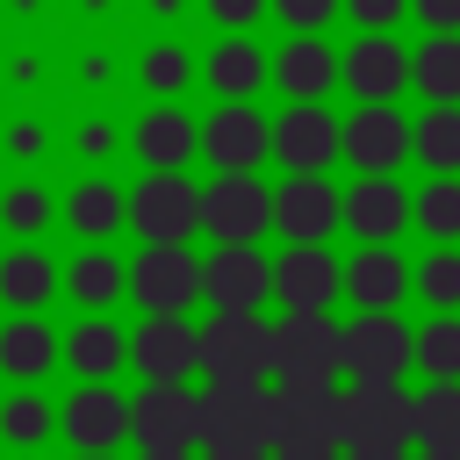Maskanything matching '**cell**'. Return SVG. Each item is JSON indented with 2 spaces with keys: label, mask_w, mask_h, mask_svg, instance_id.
I'll list each match as a JSON object with an SVG mask.
<instances>
[{
  "label": "cell",
  "mask_w": 460,
  "mask_h": 460,
  "mask_svg": "<svg viewBox=\"0 0 460 460\" xmlns=\"http://www.w3.org/2000/svg\"><path fill=\"white\" fill-rule=\"evenodd\" d=\"M58 359L79 374V381H115L129 367V331L115 316H79L65 338H58Z\"/></svg>",
  "instance_id": "cell-23"
},
{
  "label": "cell",
  "mask_w": 460,
  "mask_h": 460,
  "mask_svg": "<svg viewBox=\"0 0 460 460\" xmlns=\"http://www.w3.org/2000/svg\"><path fill=\"white\" fill-rule=\"evenodd\" d=\"M50 431H58V402H43L36 388H22V395L0 402V438H7L14 453H36Z\"/></svg>",
  "instance_id": "cell-35"
},
{
  "label": "cell",
  "mask_w": 460,
  "mask_h": 460,
  "mask_svg": "<svg viewBox=\"0 0 460 460\" xmlns=\"http://www.w3.org/2000/svg\"><path fill=\"white\" fill-rule=\"evenodd\" d=\"M345 259L331 244H280L273 252V309L280 316H331Z\"/></svg>",
  "instance_id": "cell-11"
},
{
  "label": "cell",
  "mask_w": 460,
  "mask_h": 460,
  "mask_svg": "<svg viewBox=\"0 0 460 460\" xmlns=\"http://www.w3.org/2000/svg\"><path fill=\"white\" fill-rule=\"evenodd\" d=\"M417 323L402 316H338V381L345 388H410Z\"/></svg>",
  "instance_id": "cell-1"
},
{
  "label": "cell",
  "mask_w": 460,
  "mask_h": 460,
  "mask_svg": "<svg viewBox=\"0 0 460 460\" xmlns=\"http://www.w3.org/2000/svg\"><path fill=\"white\" fill-rule=\"evenodd\" d=\"M338 158L352 180H395L410 165V115L402 108H352L338 115Z\"/></svg>",
  "instance_id": "cell-7"
},
{
  "label": "cell",
  "mask_w": 460,
  "mask_h": 460,
  "mask_svg": "<svg viewBox=\"0 0 460 460\" xmlns=\"http://www.w3.org/2000/svg\"><path fill=\"white\" fill-rule=\"evenodd\" d=\"M201 230L216 244H259L273 230V187L259 172H216L201 187Z\"/></svg>",
  "instance_id": "cell-10"
},
{
  "label": "cell",
  "mask_w": 460,
  "mask_h": 460,
  "mask_svg": "<svg viewBox=\"0 0 460 460\" xmlns=\"http://www.w3.org/2000/svg\"><path fill=\"white\" fill-rule=\"evenodd\" d=\"M201 79L216 101H252L266 79H273V50H259L252 36H216L201 50Z\"/></svg>",
  "instance_id": "cell-22"
},
{
  "label": "cell",
  "mask_w": 460,
  "mask_h": 460,
  "mask_svg": "<svg viewBox=\"0 0 460 460\" xmlns=\"http://www.w3.org/2000/svg\"><path fill=\"white\" fill-rule=\"evenodd\" d=\"M58 280H65V295H72L86 316H108V309L129 295V259H115L108 244H86V252H79Z\"/></svg>",
  "instance_id": "cell-24"
},
{
  "label": "cell",
  "mask_w": 460,
  "mask_h": 460,
  "mask_svg": "<svg viewBox=\"0 0 460 460\" xmlns=\"http://www.w3.org/2000/svg\"><path fill=\"white\" fill-rule=\"evenodd\" d=\"M273 158L302 180H331L338 165V115L331 108H280L273 115Z\"/></svg>",
  "instance_id": "cell-18"
},
{
  "label": "cell",
  "mask_w": 460,
  "mask_h": 460,
  "mask_svg": "<svg viewBox=\"0 0 460 460\" xmlns=\"http://www.w3.org/2000/svg\"><path fill=\"white\" fill-rule=\"evenodd\" d=\"M410 158L424 165V180H460V108L410 115Z\"/></svg>",
  "instance_id": "cell-28"
},
{
  "label": "cell",
  "mask_w": 460,
  "mask_h": 460,
  "mask_svg": "<svg viewBox=\"0 0 460 460\" xmlns=\"http://www.w3.org/2000/svg\"><path fill=\"white\" fill-rule=\"evenodd\" d=\"M410 230L424 244H460V180H417L410 187Z\"/></svg>",
  "instance_id": "cell-31"
},
{
  "label": "cell",
  "mask_w": 460,
  "mask_h": 460,
  "mask_svg": "<svg viewBox=\"0 0 460 460\" xmlns=\"http://www.w3.org/2000/svg\"><path fill=\"white\" fill-rule=\"evenodd\" d=\"M417 453H460V381L417 388Z\"/></svg>",
  "instance_id": "cell-34"
},
{
  "label": "cell",
  "mask_w": 460,
  "mask_h": 460,
  "mask_svg": "<svg viewBox=\"0 0 460 460\" xmlns=\"http://www.w3.org/2000/svg\"><path fill=\"white\" fill-rule=\"evenodd\" d=\"M338 14H345L359 36H395V22L410 14V0H338Z\"/></svg>",
  "instance_id": "cell-38"
},
{
  "label": "cell",
  "mask_w": 460,
  "mask_h": 460,
  "mask_svg": "<svg viewBox=\"0 0 460 460\" xmlns=\"http://www.w3.org/2000/svg\"><path fill=\"white\" fill-rule=\"evenodd\" d=\"M410 14L424 22V36H460V0H410Z\"/></svg>",
  "instance_id": "cell-42"
},
{
  "label": "cell",
  "mask_w": 460,
  "mask_h": 460,
  "mask_svg": "<svg viewBox=\"0 0 460 460\" xmlns=\"http://www.w3.org/2000/svg\"><path fill=\"white\" fill-rule=\"evenodd\" d=\"M65 223L86 237V244H108L122 223H129V194L115 187V180H101V172H86L72 194H65Z\"/></svg>",
  "instance_id": "cell-25"
},
{
  "label": "cell",
  "mask_w": 460,
  "mask_h": 460,
  "mask_svg": "<svg viewBox=\"0 0 460 460\" xmlns=\"http://www.w3.org/2000/svg\"><path fill=\"white\" fill-rule=\"evenodd\" d=\"M50 295H58V259H50V252L22 244V252L0 259V302H7L14 316H43Z\"/></svg>",
  "instance_id": "cell-26"
},
{
  "label": "cell",
  "mask_w": 460,
  "mask_h": 460,
  "mask_svg": "<svg viewBox=\"0 0 460 460\" xmlns=\"http://www.w3.org/2000/svg\"><path fill=\"white\" fill-rule=\"evenodd\" d=\"M58 431L72 438V453H122L129 446V395L115 381H79L58 402Z\"/></svg>",
  "instance_id": "cell-16"
},
{
  "label": "cell",
  "mask_w": 460,
  "mask_h": 460,
  "mask_svg": "<svg viewBox=\"0 0 460 460\" xmlns=\"http://www.w3.org/2000/svg\"><path fill=\"white\" fill-rule=\"evenodd\" d=\"M137 460H194V453H137Z\"/></svg>",
  "instance_id": "cell-44"
},
{
  "label": "cell",
  "mask_w": 460,
  "mask_h": 460,
  "mask_svg": "<svg viewBox=\"0 0 460 460\" xmlns=\"http://www.w3.org/2000/svg\"><path fill=\"white\" fill-rule=\"evenodd\" d=\"M201 14H208L223 36H252L259 14H266V0H201Z\"/></svg>",
  "instance_id": "cell-40"
},
{
  "label": "cell",
  "mask_w": 460,
  "mask_h": 460,
  "mask_svg": "<svg viewBox=\"0 0 460 460\" xmlns=\"http://www.w3.org/2000/svg\"><path fill=\"white\" fill-rule=\"evenodd\" d=\"M201 302H208V316H266V302H273V259L259 244H208V259H201Z\"/></svg>",
  "instance_id": "cell-3"
},
{
  "label": "cell",
  "mask_w": 460,
  "mask_h": 460,
  "mask_svg": "<svg viewBox=\"0 0 460 460\" xmlns=\"http://www.w3.org/2000/svg\"><path fill=\"white\" fill-rule=\"evenodd\" d=\"M201 158L216 172H259L273 158V115H259L252 101H216L201 115Z\"/></svg>",
  "instance_id": "cell-14"
},
{
  "label": "cell",
  "mask_w": 460,
  "mask_h": 460,
  "mask_svg": "<svg viewBox=\"0 0 460 460\" xmlns=\"http://www.w3.org/2000/svg\"><path fill=\"white\" fill-rule=\"evenodd\" d=\"M129 151L144 158V172H187V165L201 158V122H194L180 101H158V108L137 115Z\"/></svg>",
  "instance_id": "cell-20"
},
{
  "label": "cell",
  "mask_w": 460,
  "mask_h": 460,
  "mask_svg": "<svg viewBox=\"0 0 460 460\" xmlns=\"http://www.w3.org/2000/svg\"><path fill=\"white\" fill-rule=\"evenodd\" d=\"M273 237L280 244H331L338 237V187L288 172L273 187Z\"/></svg>",
  "instance_id": "cell-19"
},
{
  "label": "cell",
  "mask_w": 460,
  "mask_h": 460,
  "mask_svg": "<svg viewBox=\"0 0 460 460\" xmlns=\"http://www.w3.org/2000/svg\"><path fill=\"white\" fill-rule=\"evenodd\" d=\"M129 367L144 374V388H194V374H201L194 316H144L129 331Z\"/></svg>",
  "instance_id": "cell-12"
},
{
  "label": "cell",
  "mask_w": 460,
  "mask_h": 460,
  "mask_svg": "<svg viewBox=\"0 0 460 460\" xmlns=\"http://www.w3.org/2000/svg\"><path fill=\"white\" fill-rule=\"evenodd\" d=\"M338 302H352V316H402V302H410V259H402V244H352Z\"/></svg>",
  "instance_id": "cell-15"
},
{
  "label": "cell",
  "mask_w": 460,
  "mask_h": 460,
  "mask_svg": "<svg viewBox=\"0 0 460 460\" xmlns=\"http://www.w3.org/2000/svg\"><path fill=\"white\" fill-rule=\"evenodd\" d=\"M338 438L367 460L417 453V388H338Z\"/></svg>",
  "instance_id": "cell-2"
},
{
  "label": "cell",
  "mask_w": 460,
  "mask_h": 460,
  "mask_svg": "<svg viewBox=\"0 0 460 460\" xmlns=\"http://www.w3.org/2000/svg\"><path fill=\"white\" fill-rule=\"evenodd\" d=\"M338 86L352 108H395L410 93V43L402 36H352L338 50Z\"/></svg>",
  "instance_id": "cell-9"
},
{
  "label": "cell",
  "mask_w": 460,
  "mask_h": 460,
  "mask_svg": "<svg viewBox=\"0 0 460 460\" xmlns=\"http://www.w3.org/2000/svg\"><path fill=\"white\" fill-rule=\"evenodd\" d=\"M273 388H338V316H273Z\"/></svg>",
  "instance_id": "cell-6"
},
{
  "label": "cell",
  "mask_w": 460,
  "mask_h": 460,
  "mask_svg": "<svg viewBox=\"0 0 460 460\" xmlns=\"http://www.w3.org/2000/svg\"><path fill=\"white\" fill-rule=\"evenodd\" d=\"M417 374H424V388L460 381V316H424L417 323Z\"/></svg>",
  "instance_id": "cell-32"
},
{
  "label": "cell",
  "mask_w": 460,
  "mask_h": 460,
  "mask_svg": "<svg viewBox=\"0 0 460 460\" xmlns=\"http://www.w3.org/2000/svg\"><path fill=\"white\" fill-rule=\"evenodd\" d=\"M72 151H79L86 165H101V158L115 151V122H108V115H86V122L72 129Z\"/></svg>",
  "instance_id": "cell-41"
},
{
  "label": "cell",
  "mask_w": 460,
  "mask_h": 460,
  "mask_svg": "<svg viewBox=\"0 0 460 460\" xmlns=\"http://www.w3.org/2000/svg\"><path fill=\"white\" fill-rule=\"evenodd\" d=\"M273 86L288 93V108H323V93L338 86V50L323 36H288L273 50Z\"/></svg>",
  "instance_id": "cell-21"
},
{
  "label": "cell",
  "mask_w": 460,
  "mask_h": 460,
  "mask_svg": "<svg viewBox=\"0 0 460 460\" xmlns=\"http://www.w3.org/2000/svg\"><path fill=\"white\" fill-rule=\"evenodd\" d=\"M338 230L352 244H402L410 237V187L402 180H352V187H338Z\"/></svg>",
  "instance_id": "cell-17"
},
{
  "label": "cell",
  "mask_w": 460,
  "mask_h": 460,
  "mask_svg": "<svg viewBox=\"0 0 460 460\" xmlns=\"http://www.w3.org/2000/svg\"><path fill=\"white\" fill-rule=\"evenodd\" d=\"M79 460H115V453H79Z\"/></svg>",
  "instance_id": "cell-46"
},
{
  "label": "cell",
  "mask_w": 460,
  "mask_h": 460,
  "mask_svg": "<svg viewBox=\"0 0 460 460\" xmlns=\"http://www.w3.org/2000/svg\"><path fill=\"white\" fill-rule=\"evenodd\" d=\"M410 93H424V108H460V36H424L410 50Z\"/></svg>",
  "instance_id": "cell-29"
},
{
  "label": "cell",
  "mask_w": 460,
  "mask_h": 460,
  "mask_svg": "<svg viewBox=\"0 0 460 460\" xmlns=\"http://www.w3.org/2000/svg\"><path fill=\"white\" fill-rule=\"evenodd\" d=\"M266 14H280L288 36H323L338 22V0H266Z\"/></svg>",
  "instance_id": "cell-37"
},
{
  "label": "cell",
  "mask_w": 460,
  "mask_h": 460,
  "mask_svg": "<svg viewBox=\"0 0 460 460\" xmlns=\"http://www.w3.org/2000/svg\"><path fill=\"white\" fill-rule=\"evenodd\" d=\"M50 216H58V201H50V187H43V180H14V187L0 194V230H14V237L50 230Z\"/></svg>",
  "instance_id": "cell-36"
},
{
  "label": "cell",
  "mask_w": 460,
  "mask_h": 460,
  "mask_svg": "<svg viewBox=\"0 0 460 460\" xmlns=\"http://www.w3.org/2000/svg\"><path fill=\"white\" fill-rule=\"evenodd\" d=\"M201 381H273V316H201Z\"/></svg>",
  "instance_id": "cell-4"
},
{
  "label": "cell",
  "mask_w": 460,
  "mask_h": 460,
  "mask_svg": "<svg viewBox=\"0 0 460 460\" xmlns=\"http://www.w3.org/2000/svg\"><path fill=\"white\" fill-rule=\"evenodd\" d=\"M129 438L137 453H201V388H137Z\"/></svg>",
  "instance_id": "cell-13"
},
{
  "label": "cell",
  "mask_w": 460,
  "mask_h": 460,
  "mask_svg": "<svg viewBox=\"0 0 460 460\" xmlns=\"http://www.w3.org/2000/svg\"><path fill=\"white\" fill-rule=\"evenodd\" d=\"M410 295L424 316H460V244H424L410 259Z\"/></svg>",
  "instance_id": "cell-30"
},
{
  "label": "cell",
  "mask_w": 460,
  "mask_h": 460,
  "mask_svg": "<svg viewBox=\"0 0 460 460\" xmlns=\"http://www.w3.org/2000/svg\"><path fill=\"white\" fill-rule=\"evenodd\" d=\"M129 230L144 244H194V230H201V187L187 172H144L129 187Z\"/></svg>",
  "instance_id": "cell-8"
},
{
  "label": "cell",
  "mask_w": 460,
  "mask_h": 460,
  "mask_svg": "<svg viewBox=\"0 0 460 460\" xmlns=\"http://www.w3.org/2000/svg\"><path fill=\"white\" fill-rule=\"evenodd\" d=\"M151 14H165V22H172V14H180V0H151Z\"/></svg>",
  "instance_id": "cell-43"
},
{
  "label": "cell",
  "mask_w": 460,
  "mask_h": 460,
  "mask_svg": "<svg viewBox=\"0 0 460 460\" xmlns=\"http://www.w3.org/2000/svg\"><path fill=\"white\" fill-rule=\"evenodd\" d=\"M58 367V331L43 316H7L0 323V374L14 381H43Z\"/></svg>",
  "instance_id": "cell-27"
},
{
  "label": "cell",
  "mask_w": 460,
  "mask_h": 460,
  "mask_svg": "<svg viewBox=\"0 0 460 460\" xmlns=\"http://www.w3.org/2000/svg\"><path fill=\"white\" fill-rule=\"evenodd\" d=\"M137 79H144V93H158V101H180V93L201 79V58H194L187 43H151V50L137 58Z\"/></svg>",
  "instance_id": "cell-33"
},
{
  "label": "cell",
  "mask_w": 460,
  "mask_h": 460,
  "mask_svg": "<svg viewBox=\"0 0 460 460\" xmlns=\"http://www.w3.org/2000/svg\"><path fill=\"white\" fill-rule=\"evenodd\" d=\"M129 302L144 316H187L201 302V252L194 244H144L129 259Z\"/></svg>",
  "instance_id": "cell-5"
},
{
  "label": "cell",
  "mask_w": 460,
  "mask_h": 460,
  "mask_svg": "<svg viewBox=\"0 0 460 460\" xmlns=\"http://www.w3.org/2000/svg\"><path fill=\"white\" fill-rule=\"evenodd\" d=\"M417 460H460V453H417Z\"/></svg>",
  "instance_id": "cell-45"
},
{
  "label": "cell",
  "mask_w": 460,
  "mask_h": 460,
  "mask_svg": "<svg viewBox=\"0 0 460 460\" xmlns=\"http://www.w3.org/2000/svg\"><path fill=\"white\" fill-rule=\"evenodd\" d=\"M0 151H7V158H22V165H36V158L50 151V129H43L36 115H14V122L0 129Z\"/></svg>",
  "instance_id": "cell-39"
}]
</instances>
